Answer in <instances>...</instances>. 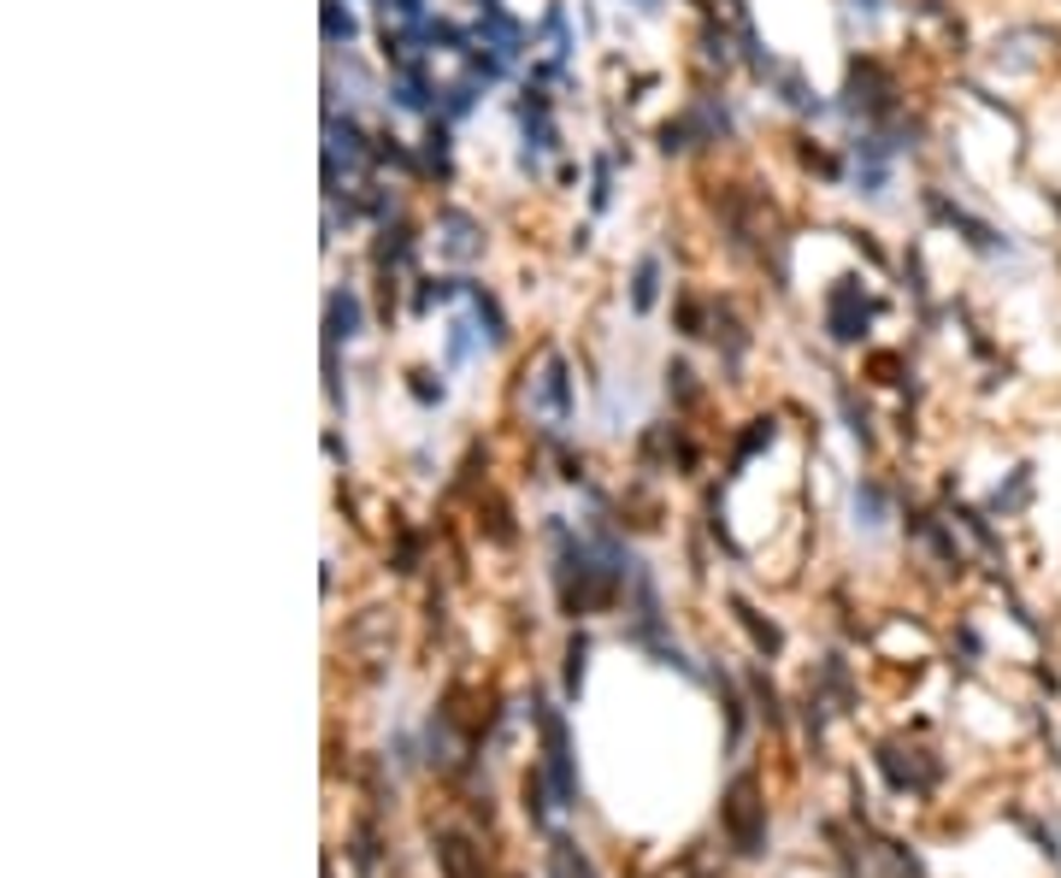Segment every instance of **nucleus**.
<instances>
[{
  "mask_svg": "<svg viewBox=\"0 0 1061 878\" xmlns=\"http://www.w3.org/2000/svg\"><path fill=\"white\" fill-rule=\"evenodd\" d=\"M425 95H431V89H425V83H419V77H413V71H407V77L396 83V100H401V107H413V112H419V107H425Z\"/></svg>",
  "mask_w": 1061,
  "mask_h": 878,
  "instance_id": "nucleus-4",
  "label": "nucleus"
},
{
  "mask_svg": "<svg viewBox=\"0 0 1061 878\" xmlns=\"http://www.w3.org/2000/svg\"><path fill=\"white\" fill-rule=\"evenodd\" d=\"M325 313H330V336H354L360 330V301L354 296H330Z\"/></svg>",
  "mask_w": 1061,
  "mask_h": 878,
  "instance_id": "nucleus-1",
  "label": "nucleus"
},
{
  "mask_svg": "<svg viewBox=\"0 0 1061 878\" xmlns=\"http://www.w3.org/2000/svg\"><path fill=\"white\" fill-rule=\"evenodd\" d=\"M325 41H354V19H348L337 0H325Z\"/></svg>",
  "mask_w": 1061,
  "mask_h": 878,
  "instance_id": "nucleus-2",
  "label": "nucleus"
},
{
  "mask_svg": "<svg viewBox=\"0 0 1061 878\" xmlns=\"http://www.w3.org/2000/svg\"><path fill=\"white\" fill-rule=\"evenodd\" d=\"M655 277H661L655 260H643V266H637V289H631V301H637V306H655Z\"/></svg>",
  "mask_w": 1061,
  "mask_h": 878,
  "instance_id": "nucleus-3",
  "label": "nucleus"
}]
</instances>
